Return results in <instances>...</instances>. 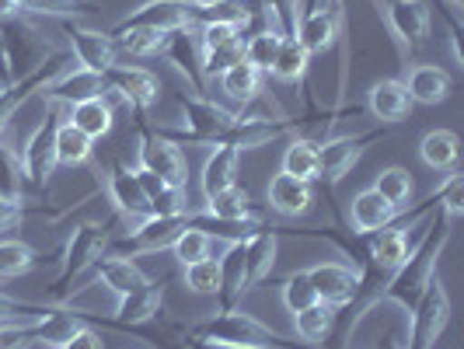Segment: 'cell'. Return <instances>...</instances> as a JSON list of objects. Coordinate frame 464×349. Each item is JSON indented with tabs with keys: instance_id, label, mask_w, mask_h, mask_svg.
Instances as JSON below:
<instances>
[{
	"instance_id": "6da1fadb",
	"label": "cell",
	"mask_w": 464,
	"mask_h": 349,
	"mask_svg": "<svg viewBox=\"0 0 464 349\" xmlns=\"http://www.w3.org/2000/svg\"><path fill=\"white\" fill-rule=\"evenodd\" d=\"M433 213H437V217L430 220V228L419 238L416 248H409L405 262L381 283V290H373L371 301L360 307V315H356L353 325H349V339H353V332L360 328V322L367 318V311H371L373 304H395L401 311H412V304L419 301V294L426 290V283L437 276V266H440V258H443V252H447L450 234L454 231H450V217H447L440 207L433 209Z\"/></svg>"
},
{
	"instance_id": "7a4b0ae2",
	"label": "cell",
	"mask_w": 464,
	"mask_h": 349,
	"mask_svg": "<svg viewBox=\"0 0 464 349\" xmlns=\"http://www.w3.org/2000/svg\"><path fill=\"white\" fill-rule=\"evenodd\" d=\"M186 339H203V343H227V346H262V349H301L290 335L276 328L262 325L256 315L245 311H217L213 318L188 328Z\"/></svg>"
},
{
	"instance_id": "3957f363",
	"label": "cell",
	"mask_w": 464,
	"mask_h": 349,
	"mask_svg": "<svg viewBox=\"0 0 464 349\" xmlns=\"http://www.w3.org/2000/svg\"><path fill=\"white\" fill-rule=\"evenodd\" d=\"M179 105H182V116H186L182 130H158L171 143H209V147L227 143L237 119H241V112H231V109L217 105L213 98L196 92L179 94Z\"/></svg>"
},
{
	"instance_id": "277c9868",
	"label": "cell",
	"mask_w": 464,
	"mask_h": 349,
	"mask_svg": "<svg viewBox=\"0 0 464 349\" xmlns=\"http://www.w3.org/2000/svg\"><path fill=\"white\" fill-rule=\"evenodd\" d=\"M105 248H109V224L105 220L102 224L98 220L77 224L67 241V252H63V269H60V276L53 279V286H49V297L56 304L67 301L70 283L81 276L84 269H92L94 262L105 256Z\"/></svg>"
},
{
	"instance_id": "5b68a950",
	"label": "cell",
	"mask_w": 464,
	"mask_h": 349,
	"mask_svg": "<svg viewBox=\"0 0 464 349\" xmlns=\"http://www.w3.org/2000/svg\"><path fill=\"white\" fill-rule=\"evenodd\" d=\"M412 325H409V346L405 349H433L437 339L443 335V328L450 322V297L440 276H433L426 283V290L419 294V301L412 304Z\"/></svg>"
},
{
	"instance_id": "8992f818",
	"label": "cell",
	"mask_w": 464,
	"mask_h": 349,
	"mask_svg": "<svg viewBox=\"0 0 464 349\" xmlns=\"http://www.w3.org/2000/svg\"><path fill=\"white\" fill-rule=\"evenodd\" d=\"M140 126V164L143 171L158 175L164 186L171 189H188V161L186 154L179 150V143H171L168 137H161L158 130H147L143 122Z\"/></svg>"
},
{
	"instance_id": "52a82bcc",
	"label": "cell",
	"mask_w": 464,
	"mask_h": 349,
	"mask_svg": "<svg viewBox=\"0 0 464 349\" xmlns=\"http://www.w3.org/2000/svg\"><path fill=\"white\" fill-rule=\"evenodd\" d=\"M56 122H60V112H56V105H49V116L46 122H39L35 126V133L24 140L22 147V179L24 186L32 189H49V182H53V175H56V143H53V137H56Z\"/></svg>"
},
{
	"instance_id": "ba28073f",
	"label": "cell",
	"mask_w": 464,
	"mask_h": 349,
	"mask_svg": "<svg viewBox=\"0 0 464 349\" xmlns=\"http://www.w3.org/2000/svg\"><path fill=\"white\" fill-rule=\"evenodd\" d=\"M384 140V126L381 130H371V133H349V137H332L325 143H318V179L325 182V189H335L349 171L353 164L367 154V147Z\"/></svg>"
},
{
	"instance_id": "9c48e42d",
	"label": "cell",
	"mask_w": 464,
	"mask_h": 349,
	"mask_svg": "<svg viewBox=\"0 0 464 349\" xmlns=\"http://www.w3.org/2000/svg\"><path fill=\"white\" fill-rule=\"evenodd\" d=\"M384 15L388 28L395 32L398 46L405 56H412L416 49H422L433 35V18H430V7L426 0H384L377 7Z\"/></svg>"
},
{
	"instance_id": "30bf717a",
	"label": "cell",
	"mask_w": 464,
	"mask_h": 349,
	"mask_svg": "<svg viewBox=\"0 0 464 349\" xmlns=\"http://www.w3.org/2000/svg\"><path fill=\"white\" fill-rule=\"evenodd\" d=\"M70 63H73V56L63 53V49H56V53H53L49 60H43L32 73H24L18 81L4 84V88H0V133H4V126L11 122V116L22 109L24 102H28L32 94H39L43 88H49L63 70H70Z\"/></svg>"
},
{
	"instance_id": "8fae6325",
	"label": "cell",
	"mask_w": 464,
	"mask_h": 349,
	"mask_svg": "<svg viewBox=\"0 0 464 349\" xmlns=\"http://www.w3.org/2000/svg\"><path fill=\"white\" fill-rule=\"evenodd\" d=\"M102 88H105V94L126 102L137 116H143L147 109H154L158 98H161V81L147 67H133V63H116L102 77Z\"/></svg>"
},
{
	"instance_id": "7c38bea8",
	"label": "cell",
	"mask_w": 464,
	"mask_h": 349,
	"mask_svg": "<svg viewBox=\"0 0 464 349\" xmlns=\"http://www.w3.org/2000/svg\"><path fill=\"white\" fill-rule=\"evenodd\" d=\"M186 213H171V217H147V220H137V228L119 238L112 245V256H154V252H164L175 245V238L186 231Z\"/></svg>"
},
{
	"instance_id": "4fadbf2b",
	"label": "cell",
	"mask_w": 464,
	"mask_h": 349,
	"mask_svg": "<svg viewBox=\"0 0 464 349\" xmlns=\"http://www.w3.org/2000/svg\"><path fill=\"white\" fill-rule=\"evenodd\" d=\"M63 32H67L70 56L77 60V67L81 70L105 77V73L119 63V46L109 32L84 28V24H77V22H63Z\"/></svg>"
},
{
	"instance_id": "5bb4252c",
	"label": "cell",
	"mask_w": 464,
	"mask_h": 349,
	"mask_svg": "<svg viewBox=\"0 0 464 349\" xmlns=\"http://www.w3.org/2000/svg\"><path fill=\"white\" fill-rule=\"evenodd\" d=\"M199 15L188 0H143L137 11H130L116 28H158V32H186L196 28Z\"/></svg>"
},
{
	"instance_id": "9a60e30c",
	"label": "cell",
	"mask_w": 464,
	"mask_h": 349,
	"mask_svg": "<svg viewBox=\"0 0 464 349\" xmlns=\"http://www.w3.org/2000/svg\"><path fill=\"white\" fill-rule=\"evenodd\" d=\"M164 283H168V279H161V283H158V279H147L140 290L126 294V297H119L116 315L105 318L102 325L119 328V332H137V328L158 322V318H161V307H164Z\"/></svg>"
},
{
	"instance_id": "2e32d148",
	"label": "cell",
	"mask_w": 464,
	"mask_h": 349,
	"mask_svg": "<svg viewBox=\"0 0 464 349\" xmlns=\"http://www.w3.org/2000/svg\"><path fill=\"white\" fill-rule=\"evenodd\" d=\"M304 273L311 279L318 301L332 304V307H346V304L356 301L360 290H363L360 273H356L353 266H343V262H318V266H311V269H304Z\"/></svg>"
},
{
	"instance_id": "e0dca14e",
	"label": "cell",
	"mask_w": 464,
	"mask_h": 349,
	"mask_svg": "<svg viewBox=\"0 0 464 349\" xmlns=\"http://www.w3.org/2000/svg\"><path fill=\"white\" fill-rule=\"evenodd\" d=\"M105 189H109L112 207H116L126 220H147V217H154L150 199H147V192L140 186V171L133 164H126V161L112 164L109 175H105Z\"/></svg>"
},
{
	"instance_id": "ac0fdd59",
	"label": "cell",
	"mask_w": 464,
	"mask_h": 349,
	"mask_svg": "<svg viewBox=\"0 0 464 349\" xmlns=\"http://www.w3.org/2000/svg\"><path fill=\"white\" fill-rule=\"evenodd\" d=\"M171 67L186 77V84L196 94H207V77H203V49H199V39H196V28H186V32H171L168 46L161 53Z\"/></svg>"
},
{
	"instance_id": "d6986e66",
	"label": "cell",
	"mask_w": 464,
	"mask_h": 349,
	"mask_svg": "<svg viewBox=\"0 0 464 349\" xmlns=\"http://www.w3.org/2000/svg\"><path fill=\"white\" fill-rule=\"evenodd\" d=\"M266 203L283 220H297V217H304L307 209L314 207V182H301V179L279 171V175L269 179Z\"/></svg>"
},
{
	"instance_id": "ffe728a7",
	"label": "cell",
	"mask_w": 464,
	"mask_h": 349,
	"mask_svg": "<svg viewBox=\"0 0 464 349\" xmlns=\"http://www.w3.org/2000/svg\"><path fill=\"white\" fill-rule=\"evenodd\" d=\"M220 266V283H217V307L220 311H234L241 297L248 294V269H245V241H231L227 252L217 258Z\"/></svg>"
},
{
	"instance_id": "44dd1931",
	"label": "cell",
	"mask_w": 464,
	"mask_h": 349,
	"mask_svg": "<svg viewBox=\"0 0 464 349\" xmlns=\"http://www.w3.org/2000/svg\"><path fill=\"white\" fill-rule=\"evenodd\" d=\"M412 105H416V102L405 92V81H395V77L377 81V84H371V92H367V109H371V116L381 119L384 126L405 122V119L412 116Z\"/></svg>"
},
{
	"instance_id": "7402d4cb",
	"label": "cell",
	"mask_w": 464,
	"mask_h": 349,
	"mask_svg": "<svg viewBox=\"0 0 464 349\" xmlns=\"http://www.w3.org/2000/svg\"><path fill=\"white\" fill-rule=\"evenodd\" d=\"M398 217H401V209L392 207V203H388L384 196H377L373 189L356 192V196H353V207H349V224H353V231L356 234L381 231V228L395 224Z\"/></svg>"
},
{
	"instance_id": "603a6c76",
	"label": "cell",
	"mask_w": 464,
	"mask_h": 349,
	"mask_svg": "<svg viewBox=\"0 0 464 349\" xmlns=\"http://www.w3.org/2000/svg\"><path fill=\"white\" fill-rule=\"evenodd\" d=\"M279 256V231L273 224H266L245 241V269H248V290L258 286L262 279L273 276V266Z\"/></svg>"
},
{
	"instance_id": "cb8c5ba5",
	"label": "cell",
	"mask_w": 464,
	"mask_h": 349,
	"mask_svg": "<svg viewBox=\"0 0 464 349\" xmlns=\"http://www.w3.org/2000/svg\"><path fill=\"white\" fill-rule=\"evenodd\" d=\"M43 98L49 105H73V102H84V98H94V94H105L102 88V77L98 73H88V70H63L49 88H43Z\"/></svg>"
},
{
	"instance_id": "d4e9b609",
	"label": "cell",
	"mask_w": 464,
	"mask_h": 349,
	"mask_svg": "<svg viewBox=\"0 0 464 349\" xmlns=\"http://www.w3.org/2000/svg\"><path fill=\"white\" fill-rule=\"evenodd\" d=\"M70 122L92 140H102L112 133L116 126V109L109 102V94H94V98H84V102H73L70 105Z\"/></svg>"
},
{
	"instance_id": "484cf974",
	"label": "cell",
	"mask_w": 464,
	"mask_h": 349,
	"mask_svg": "<svg viewBox=\"0 0 464 349\" xmlns=\"http://www.w3.org/2000/svg\"><path fill=\"white\" fill-rule=\"evenodd\" d=\"M405 92L412 102L419 105H440L450 98L454 92V81L443 67H433V63H419V67L409 70V81H405Z\"/></svg>"
},
{
	"instance_id": "4316f807",
	"label": "cell",
	"mask_w": 464,
	"mask_h": 349,
	"mask_svg": "<svg viewBox=\"0 0 464 349\" xmlns=\"http://www.w3.org/2000/svg\"><path fill=\"white\" fill-rule=\"evenodd\" d=\"M237 168H241V150H234L231 143H217L213 154L203 164V175H199V186L203 196H217L224 189L237 186Z\"/></svg>"
},
{
	"instance_id": "83f0119b",
	"label": "cell",
	"mask_w": 464,
	"mask_h": 349,
	"mask_svg": "<svg viewBox=\"0 0 464 349\" xmlns=\"http://www.w3.org/2000/svg\"><path fill=\"white\" fill-rule=\"evenodd\" d=\"M94 266H98V283H105L116 297H126L147 283V273L126 256H102Z\"/></svg>"
},
{
	"instance_id": "f1b7e54d",
	"label": "cell",
	"mask_w": 464,
	"mask_h": 349,
	"mask_svg": "<svg viewBox=\"0 0 464 349\" xmlns=\"http://www.w3.org/2000/svg\"><path fill=\"white\" fill-rule=\"evenodd\" d=\"M419 158L433 171H454L461 161V137L450 130H430L419 140Z\"/></svg>"
},
{
	"instance_id": "f546056e",
	"label": "cell",
	"mask_w": 464,
	"mask_h": 349,
	"mask_svg": "<svg viewBox=\"0 0 464 349\" xmlns=\"http://www.w3.org/2000/svg\"><path fill=\"white\" fill-rule=\"evenodd\" d=\"M56 164L60 168H81V164H92L94 158V140L84 137L70 119H60L56 122Z\"/></svg>"
},
{
	"instance_id": "4dcf8cb0",
	"label": "cell",
	"mask_w": 464,
	"mask_h": 349,
	"mask_svg": "<svg viewBox=\"0 0 464 349\" xmlns=\"http://www.w3.org/2000/svg\"><path fill=\"white\" fill-rule=\"evenodd\" d=\"M262 77L266 73H258L252 63H234L231 70H224L217 81H220V92L231 98L234 105H252L262 98Z\"/></svg>"
},
{
	"instance_id": "1f68e13d",
	"label": "cell",
	"mask_w": 464,
	"mask_h": 349,
	"mask_svg": "<svg viewBox=\"0 0 464 349\" xmlns=\"http://www.w3.org/2000/svg\"><path fill=\"white\" fill-rule=\"evenodd\" d=\"M335 322H339V307L322 304V301L311 304L301 315H294V328H297V335H301L307 346H322L325 339H332Z\"/></svg>"
},
{
	"instance_id": "d6a6232c",
	"label": "cell",
	"mask_w": 464,
	"mask_h": 349,
	"mask_svg": "<svg viewBox=\"0 0 464 349\" xmlns=\"http://www.w3.org/2000/svg\"><path fill=\"white\" fill-rule=\"evenodd\" d=\"M207 213L209 217H220V220H248V217H266L262 209L252 203V192L245 186H231L217 196L207 199Z\"/></svg>"
},
{
	"instance_id": "836d02e7",
	"label": "cell",
	"mask_w": 464,
	"mask_h": 349,
	"mask_svg": "<svg viewBox=\"0 0 464 349\" xmlns=\"http://www.w3.org/2000/svg\"><path fill=\"white\" fill-rule=\"evenodd\" d=\"M276 81L283 84H307V73H311V53L297 43V39H286L283 35V46L276 53V63L269 70Z\"/></svg>"
},
{
	"instance_id": "e575fe53",
	"label": "cell",
	"mask_w": 464,
	"mask_h": 349,
	"mask_svg": "<svg viewBox=\"0 0 464 349\" xmlns=\"http://www.w3.org/2000/svg\"><path fill=\"white\" fill-rule=\"evenodd\" d=\"M109 35L130 56H161L171 39V32H158V28H112Z\"/></svg>"
},
{
	"instance_id": "d590c367",
	"label": "cell",
	"mask_w": 464,
	"mask_h": 349,
	"mask_svg": "<svg viewBox=\"0 0 464 349\" xmlns=\"http://www.w3.org/2000/svg\"><path fill=\"white\" fill-rule=\"evenodd\" d=\"M283 175H294L301 182L318 179V143L307 137H294L286 154H283Z\"/></svg>"
},
{
	"instance_id": "8d00e7d4",
	"label": "cell",
	"mask_w": 464,
	"mask_h": 349,
	"mask_svg": "<svg viewBox=\"0 0 464 349\" xmlns=\"http://www.w3.org/2000/svg\"><path fill=\"white\" fill-rule=\"evenodd\" d=\"M279 46H283V35H279L273 24H269V28H258V32H252V35L245 39V53H241V60H245V63H252L258 73H269L273 63H276Z\"/></svg>"
},
{
	"instance_id": "74e56055",
	"label": "cell",
	"mask_w": 464,
	"mask_h": 349,
	"mask_svg": "<svg viewBox=\"0 0 464 349\" xmlns=\"http://www.w3.org/2000/svg\"><path fill=\"white\" fill-rule=\"evenodd\" d=\"M371 189L377 192V196H384L392 207L405 209L409 203H412L416 182H412V171H409V168H398V164H392V168H384V171L373 179Z\"/></svg>"
},
{
	"instance_id": "f35d334b",
	"label": "cell",
	"mask_w": 464,
	"mask_h": 349,
	"mask_svg": "<svg viewBox=\"0 0 464 349\" xmlns=\"http://www.w3.org/2000/svg\"><path fill=\"white\" fill-rule=\"evenodd\" d=\"M39 266V256L32 245H24L18 238H4L0 241V279H18L28 276Z\"/></svg>"
},
{
	"instance_id": "ab89813d",
	"label": "cell",
	"mask_w": 464,
	"mask_h": 349,
	"mask_svg": "<svg viewBox=\"0 0 464 349\" xmlns=\"http://www.w3.org/2000/svg\"><path fill=\"white\" fill-rule=\"evenodd\" d=\"M279 294H283V307H286L290 315H301L311 304H318V294H314V286H311V279H307L304 269L279 279Z\"/></svg>"
},
{
	"instance_id": "60d3db41",
	"label": "cell",
	"mask_w": 464,
	"mask_h": 349,
	"mask_svg": "<svg viewBox=\"0 0 464 349\" xmlns=\"http://www.w3.org/2000/svg\"><path fill=\"white\" fill-rule=\"evenodd\" d=\"M186 273V286L192 294H199V297H213L217 294V283H220V266L213 262V258H199V262H192V266H182Z\"/></svg>"
},
{
	"instance_id": "b9f144b4",
	"label": "cell",
	"mask_w": 464,
	"mask_h": 349,
	"mask_svg": "<svg viewBox=\"0 0 464 349\" xmlns=\"http://www.w3.org/2000/svg\"><path fill=\"white\" fill-rule=\"evenodd\" d=\"M0 196L7 199H24V179H22V158L0 143Z\"/></svg>"
},
{
	"instance_id": "7bdbcfd3",
	"label": "cell",
	"mask_w": 464,
	"mask_h": 349,
	"mask_svg": "<svg viewBox=\"0 0 464 349\" xmlns=\"http://www.w3.org/2000/svg\"><path fill=\"white\" fill-rule=\"evenodd\" d=\"M241 53H245V39H234V43H224V46L203 53V77H207V84L213 77H220L224 70H231L234 63H241Z\"/></svg>"
},
{
	"instance_id": "ee69618b",
	"label": "cell",
	"mask_w": 464,
	"mask_h": 349,
	"mask_svg": "<svg viewBox=\"0 0 464 349\" xmlns=\"http://www.w3.org/2000/svg\"><path fill=\"white\" fill-rule=\"evenodd\" d=\"M209 245H213L209 234L196 231V228H186V231L175 238L171 252H175V258H179L182 266H192V262H199V258H209Z\"/></svg>"
},
{
	"instance_id": "f6af8a7d",
	"label": "cell",
	"mask_w": 464,
	"mask_h": 349,
	"mask_svg": "<svg viewBox=\"0 0 464 349\" xmlns=\"http://www.w3.org/2000/svg\"><path fill=\"white\" fill-rule=\"evenodd\" d=\"M433 196H437V207H440L450 220H454V217H461L464 213V175L447 171V182L433 189Z\"/></svg>"
},
{
	"instance_id": "bcb514c9",
	"label": "cell",
	"mask_w": 464,
	"mask_h": 349,
	"mask_svg": "<svg viewBox=\"0 0 464 349\" xmlns=\"http://www.w3.org/2000/svg\"><path fill=\"white\" fill-rule=\"evenodd\" d=\"M39 346V318L0 325V349H32Z\"/></svg>"
},
{
	"instance_id": "7dc6e473",
	"label": "cell",
	"mask_w": 464,
	"mask_h": 349,
	"mask_svg": "<svg viewBox=\"0 0 464 349\" xmlns=\"http://www.w3.org/2000/svg\"><path fill=\"white\" fill-rule=\"evenodd\" d=\"M49 304H32V301H14L7 294H0V325H11V322H32L39 315H46Z\"/></svg>"
},
{
	"instance_id": "c3c4849f",
	"label": "cell",
	"mask_w": 464,
	"mask_h": 349,
	"mask_svg": "<svg viewBox=\"0 0 464 349\" xmlns=\"http://www.w3.org/2000/svg\"><path fill=\"white\" fill-rule=\"evenodd\" d=\"M102 346H105V343H102V335L84 322L81 328H73V332H70L60 349H102Z\"/></svg>"
},
{
	"instance_id": "681fc988",
	"label": "cell",
	"mask_w": 464,
	"mask_h": 349,
	"mask_svg": "<svg viewBox=\"0 0 464 349\" xmlns=\"http://www.w3.org/2000/svg\"><path fill=\"white\" fill-rule=\"evenodd\" d=\"M24 213H28V203H24V199H7V196H0V231L14 228Z\"/></svg>"
},
{
	"instance_id": "f907efd6",
	"label": "cell",
	"mask_w": 464,
	"mask_h": 349,
	"mask_svg": "<svg viewBox=\"0 0 464 349\" xmlns=\"http://www.w3.org/2000/svg\"><path fill=\"white\" fill-rule=\"evenodd\" d=\"M14 77H11V63H7V49H4V39H0V88L4 84H11Z\"/></svg>"
},
{
	"instance_id": "816d5d0a",
	"label": "cell",
	"mask_w": 464,
	"mask_h": 349,
	"mask_svg": "<svg viewBox=\"0 0 464 349\" xmlns=\"http://www.w3.org/2000/svg\"><path fill=\"white\" fill-rule=\"evenodd\" d=\"M18 11H22V7H18L14 0H0V22H4V18H14Z\"/></svg>"
},
{
	"instance_id": "f5cc1de1",
	"label": "cell",
	"mask_w": 464,
	"mask_h": 349,
	"mask_svg": "<svg viewBox=\"0 0 464 349\" xmlns=\"http://www.w3.org/2000/svg\"><path fill=\"white\" fill-rule=\"evenodd\" d=\"M196 11H209V7H217V4H224V0H188Z\"/></svg>"
},
{
	"instance_id": "db71d44e",
	"label": "cell",
	"mask_w": 464,
	"mask_h": 349,
	"mask_svg": "<svg viewBox=\"0 0 464 349\" xmlns=\"http://www.w3.org/2000/svg\"><path fill=\"white\" fill-rule=\"evenodd\" d=\"M450 4V11H454V18L461 22V11H464V0H447Z\"/></svg>"
},
{
	"instance_id": "11a10c76",
	"label": "cell",
	"mask_w": 464,
	"mask_h": 349,
	"mask_svg": "<svg viewBox=\"0 0 464 349\" xmlns=\"http://www.w3.org/2000/svg\"><path fill=\"white\" fill-rule=\"evenodd\" d=\"M14 4H18V7H22V11H24V7H28V4H32V0H14Z\"/></svg>"
},
{
	"instance_id": "9f6ffc18",
	"label": "cell",
	"mask_w": 464,
	"mask_h": 349,
	"mask_svg": "<svg viewBox=\"0 0 464 349\" xmlns=\"http://www.w3.org/2000/svg\"><path fill=\"white\" fill-rule=\"evenodd\" d=\"M67 4H84V0H67Z\"/></svg>"
},
{
	"instance_id": "6f0895ef",
	"label": "cell",
	"mask_w": 464,
	"mask_h": 349,
	"mask_svg": "<svg viewBox=\"0 0 464 349\" xmlns=\"http://www.w3.org/2000/svg\"><path fill=\"white\" fill-rule=\"evenodd\" d=\"M332 4H343V0H332Z\"/></svg>"
},
{
	"instance_id": "680465c9",
	"label": "cell",
	"mask_w": 464,
	"mask_h": 349,
	"mask_svg": "<svg viewBox=\"0 0 464 349\" xmlns=\"http://www.w3.org/2000/svg\"><path fill=\"white\" fill-rule=\"evenodd\" d=\"M46 349H60V346H46Z\"/></svg>"
}]
</instances>
